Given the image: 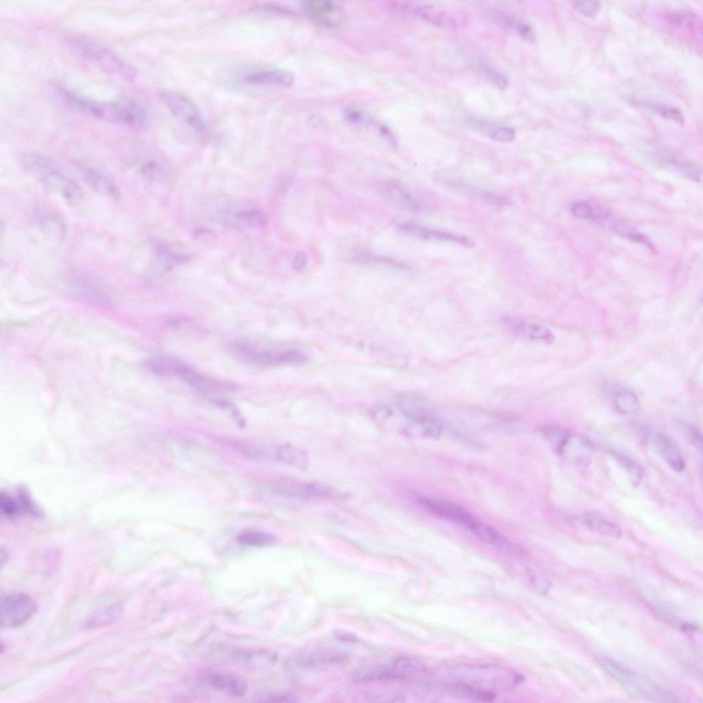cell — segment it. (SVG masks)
Returning <instances> with one entry per match:
<instances>
[{"instance_id": "6da1fadb", "label": "cell", "mask_w": 703, "mask_h": 703, "mask_svg": "<svg viewBox=\"0 0 703 703\" xmlns=\"http://www.w3.org/2000/svg\"><path fill=\"white\" fill-rule=\"evenodd\" d=\"M61 100L71 108L89 117L146 130L151 123L149 112L135 102H100L80 95L62 86L57 87Z\"/></svg>"}, {"instance_id": "7a4b0ae2", "label": "cell", "mask_w": 703, "mask_h": 703, "mask_svg": "<svg viewBox=\"0 0 703 703\" xmlns=\"http://www.w3.org/2000/svg\"><path fill=\"white\" fill-rule=\"evenodd\" d=\"M22 161L27 172L45 189L71 203L78 202L82 198L81 187L49 158L31 152L23 156Z\"/></svg>"}, {"instance_id": "3957f363", "label": "cell", "mask_w": 703, "mask_h": 703, "mask_svg": "<svg viewBox=\"0 0 703 703\" xmlns=\"http://www.w3.org/2000/svg\"><path fill=\"white\" fill-rule=\"evenodd\" d=\"M70 45L82 58L109 75L128 82L137 77L132 65L96 39L77 36L70 38Z\"/></svg>"}, {"instance_id": "277c9868", "label": "cell", "mask_w": 703, "mask_h": 703, "mask_svg": "<svg viewBox=\"0 0 703 703\" xmlns=\"http://www.w3.org/2000/svg\"><path fill=\"white\" fill-rule=\"evenodd\" d=\"M452 682L487 690H509L520 684L522 675L505 667L482 665L463 667L453 671Z\"/></svg>"}, {"instance_id": "5b68a950", "label": "cell", "mask_w": 703, "mask_h": 703, "mask_svg": "<svg viewBox=\"0 0 703 703\" xmlns=\"http://www.w3.org/2000/svg\"><path fill=\"white\" fill-rule=\"evenodd\" d=\"M147 367L157 375H174L194 388L209 393L234 389L232 384L209 378L179 360L168 356H154L146 362Z\"/></svg>"}, {"instance_id": "8992f818", "label": "cell", "mask_w": 703, "mask_h": 703, "mask_svg": "<svg viewBox=\"0 0 703 703\" xmlns=\"http://www.w3.org/2000/svg\"><path fill=\"white\" fill-rule=\"evenodd\" d=\"M598 661L610 675L641 696L658 702L676 701L671 693L638 676L616 660L602 656L598 658Z\"/></svg>"}, {"instance_id": "52a82bcc", "label": "cell", "mask_w": 703, "mask_h": 703, "mask_svg": "<svg viewBox=\"0 0 703 703\" xmlns=\"http://www.w3.org/2000/svg\"><path fill=\"white\" fill-rule=\"evenodd\" d=\"M230 352L240 360L264 365L301 363L308 357L304 352L297 349H260L244 343L233 344Z\"/></svg>"}, {"instance_id": "ba28073f", "label": "cell", "mask_w": 703, "mask_h": 703, "mask_svg": "<svg viewBox=\"0 0 703 703\" xmlns=\"http://www.w3.org/2000/svg\"><path fill=\"white\" fill-rule=\"evenodd\" d=\"M436 509L439 516L460 524L485 543L493 546L500 538L498 531L458 505L441 500L438 503Z\"/></svg>"}, {"instance_id": "9c48e42d", "label": "cell", "mask_w": 703, "mask_h": 703, "mask_svg": "<svg viewBox=\"0 0 703 703\" xmlns=\"http://www.w3.org/2000/svg\"><path fill=\"white\" fill-rule=\"evenodd\" d=\"M159 96L169 111L194 134L205 130V121L194 104L185 95L171 90H162Z\"/></svg>"}, {"instance_id": "30bf717a", "label": "cell", "mask_w": 703, "mask_h": 703, "mask_svg": "<svg viewBox=\"0 0 703 703\" xmlns=\"http://www.w3.org/2000/svg\"><path fill=\"white\" fill-rule=\"evenodd\" d=\"M36 606L27 593L13 592L4 595L0 603V621L2 627H14L27 622L34 614Z\"/></svg>"}, {"instance_id": "8fae6325", "label": "cell", "mask_w": 703, "mask_h": 703, "mask_svg": "<svg viewBox=\"0 0 703 703\" xmlns=\"http://www.w3.org/2000/svg\"><path fill=\"white\" fill-rule=\"evenodd\" d=\"M273 490L281 495L303 499L343 500L348 497L345 492L318 482L284 481L275 484Z\"/></svg>"}, {"instance_id": "7c38bea8", "label": "cell", "mask_w": 703, "mask_h": 703, "mask_svg": "<svg viewBox=\"0 0 703 703\" xmlns=\"http://www.w3.org/2000/svg\"><path fill=\"white\" fill-rule=\"evenodd\" d=\"M203 681L214 689L232 698H241L248 691V683L241 675L220 670H209L203 675Z\"/></svg>"}, {"instance_id": "4fadbf2b", "label": "cell", "mask_w": 703, "mask_h": 703, "mask_svg": "<svg viewBox=\"0 0 703 703\" xmlns=\"http://www.w3.org/2000/svg\"><path fill=\"white\" fill-rule=\"evenodd\" d=\"M396 228L404 234L419 239L451 242L469 248L475 246L474 242L465 235L432 229L413 222H402L397 224Z\"/></svg>"}, {"instance_id": "5bb4252c", "label": "cell", "mask_w": 703, "mask_h": 703, "mask_svg": "<svg viewBox=\"0 0 703 703\" xmlns=\"http://www.w3.org/2000/svg\"><path fill=\"white\" fill-rule=\"evenodd\" d=\"M306 15L314 23L326 27H334L341 22L338 8L326 0H307L301 3Z\"/></svg>"}, {"instance_id": "9a60e30c", "label": "cell", "mask_w": 703, "mask_h": 703, "mask_svg": "<svg viewBox=\"0 0 703 703\" xmlns=\"http://www.w3.org/2000/svg\"><path fill=\"white\" fill-rule=\"evenodd\" d=\"M650 443L667 465L676 472H682L686 463L680 450L667 435L655 432L649 435Z\"/></svg>"}, {"instance_id": "2e32d148", "label": "cell", "mask_w": 703, "mask_h": 703, "mask_svg": "<svg viewBox=\"0 0 703 703\" xmlns=\"http://www.w3.org/2000/svg\"><path fill=\"white\" fill-rule=\"evenodd\" d=\"M560 454L577 468L586 470L592 460V444L586 437L570 433Z\"/></svg>"}, {"instance_id": "e0dca14e", "label": "cell", "mask_w": 703, "mask_h": 703, "mask_svg": "<svg viewBox=\"0 0 703 703\" xmlns=\"http://www.w3.org/2000/svg\"><path fill=\"white\" fill-rule=\"evenodd\" d=\"M383 191L392 203L402 209L416 212L424 209L426 207L425 202L395 181L385 183Z\"/></svg>"}, {"instance_id": "ac0fdd59", "label": "cell", "mask_w": 703, "mask_h": 703, "mask_svg": "<svg viewBox=\"0 0 703 703\" xmlns=\"http://www.w3.org/2000/svg\"><path fill=\"white\" fill-rule=\"evenodd\" d=\"M82 172L88 185L97 193L113 199L121 196L119 187L104 172L97 168L86 165L82 166Z\"/></svg>"}, {"instance_id": "d6986e66", "label": "cell", "mask_w": 703, "mask_h": 703, "mask_svg": "<svg viewBox=\"0 0 703 703\" xmlns=\"http://www.w3.org/2000/svg\"><path fill=\"white\" fill-rule=\"evenodd\" d=\"M245 83L256 85H268L288 87L294 81L291 73L281 69H266L248 73L243 79Z\"/></svg>"}, {"instance_id": "ffe728a7", "label": "cell", "mask_w": 703, "mask_h": 703, "mask_svg": "<svg viewBox=\"0 0 703 703\" xmlns=\"http://www.w3.org/2000/svg\"><path fill=\"white\" fill-rule=\"evenodd\" d=\"M412 10L418 17L441 28L452 31L457 27L454 18L440 7L419 5H415Z\"/></svg>"}, {"instance_id": "44dd1931", "label": "cell", "mask_w": 703, "mask_h": 703, "mask_svg": "<svg viewBox=\"0 0 703 703\" xmlns=\"http://www.w3.org/2000/svg\"><path fill=\"white\" fill-rule=\"evenodd\" d=\"M40 229L50 238L61 241L67 235L65 221L57 214L52 211L41 212L36 216Z\"/></svg>"}, {"instance_id": "7402d4cb", "label": "cell", "mask_w": 703, "mask_h": 703, "mask_svg": "<svg viewBox=\"0 0 703 703\" xmlns=\"http://www.w3.org/2000/svg\"><path fill=\"white\" fill-rule=\"evenodd\" d=\"M580 521L588 529L603 535L618 538L622 535V531L617 525L597 513H584L580 516Z\"/></svg>"}, {"instance_id": "603a6c76", "label": "cell", "mask_w": 703, "mask_h": 703, "mask_svg": "<svg viewBox=\"0 0 703 703\" xmlns=\"http://www.w3.org/2000/svg\"><path fill=\"white\" fill-rule=\"evenodd\" d=\"M512 329L517 335L531 341L551 343L554 339L550 329L531 321H516L512 323Z\"/></svg>"}, {"instance_id": "cb8c5ba5", "label": "cell", "mask_w": 703, "mask_h": 703, "mask_svg": "<svg viewBox=\"0 0 703 703\" xmlns=\"http://www.w3.org/2000/svg\"><path fill=\"white\" fill-rule=\"evenodd\" d=\"M611 400L615 410L623 415L634 414L640 408V401L636 395L625 388L614 389Z\"/></svg>"}, {"instance_id": "d4e9b609", "label": "cell", "mask_w": 703, "mask_h": 703, "mask_svg": "<svg viewBox=\"0 0 703 703\" xmlns=\"http://www.w3.org/2000/svg\"><path fill=\"white\" fill-rule=\"evenodd\" d=\"M275 459L301 470L308 468L309 460L306 452L290 443L277 446Z\"/></svg>"}, {"instance_id": "484cf974", "label": "cell", "mask_w": 703, "mask_h": 703, "mask_svg": "<svg viewBox=\"0 0 703 703\" xmlns=\"http://www.w3.org/2000/svg\"><path fill=\"white\" fill-rule=\"evenodd\" d=\"M442 179L448 180V182H446L447 185L452 187L454 189L463 191L465 194L474 196L476 198H479L481 200L492 205H504L507 200L505 196H502L477 187L470 186L469 184H465L463 181H459L458 178H455L454 180V178L448 177L443 178Z\"/></svg>"}, {"instance_id": "4316f807", "label": "cell", "mask_w": 703, "mask_h": 703, "mask_svg": "<svg viewBox=\"0 0 703 703\" xmlns=\"http://www.w3.org/2000/svg\"><path fill=\"white\" fill-rule=\"evenodd\" d=\"M467 121L471 126L492 139L501 142H509L515 138L514 130L509 127L498 126L476 119H468Z\"/></svg>"}, {"instance_id": "83f0119b", "label": "cell", "mask_w": 703, "mask_h": 703, "mask_svg": "<svg viewBox=\"0 0 703 703\" xmlns=\"http://www.w3.org/2000/svg\"><path fill=\"white\" fill-rule=\"evenodd\" d=\"M494 17L503 27L513 31L524 40L529 42L534 41V32L527 22L503 12L495 13Z\"/></svg>"}, {"instance_id": "f1b7e54d", "label": "cell", "mask_w": 703, "mask_h": 703, "mask_svg": "<svg viewBox=\"0 0 703 703\" xmlns=\"http://www.w3.org/2000/svg\"><path fill=\"white\" fill-rule=\"evenodd\" d=\"M448 687L450 691L456 695L481 702H492L496 698L494 691L472 687L468 684L451 682Z\"/></svg>"}, {"instance_id": "f546056e", "label": "cell", "mask_w": 703, "mask_h": 703, "mask_svg": "<svg viewBox=\"0 0 703 703\" xmlns=\"http://www.w3.org/2000/svg\"><path fill=\"white\" fill-rule=\"evenodd\" d=\"M610 453L625 471L631 484L634 487L638 486L644 476V469L642 465L630 457L622 453L614 451H612Z\"/></svg>"}, {"instance_id": "4dcf8cb0", "label": "cell", "mask_w": 703, "mask_h": 703, "mask_svg": "<svg viewBox=\"0 0 703 703\" xmlns=\"http://www.w3.org/2000/svg\"><path fill=\"white\" fill-rule=\"evenodd\" d=\"M514 571L519 575L530 587L540 593H545L550 587L547 578L531 568L524 566L514 565Z\"/></svg>"}, {"instance_id": "1f68e13d", "label": "cell", "mask_w": 703, "mask_h": 703, "mask_svg": "<svg viewBox=\"0 0 703 703\" xmlns=\"http://www.w3.org/2000/svg\"><path fill=\"white\" fill-rule=\"evenodd\" d=\"M472 65L478 73L496 87L500 89L507 87L508 80L506 76L490 64L481 59L475 58L472 60Z\"/></svg>"}, {"instance_id": "d6a6232c", "label": "cell", "mask_w": 703, "mask_h": 703, "mask_svg": "<svg viewBox=\"0 0 703 703\" xmlns=\"http://www.w3.org/2000/svg\"><path fill=\"white\" fill-rule=\"evenodd\" d=\"M541 433L552 448L559 454H561L571 433L560 426L552 424L542 427Z\"/></svg>"}, {"instance_id": "836d02e7", "label": "cell", "mask_w": 703, "mask_h": 703, "mask_svg": "<svg viewBox=\"0 0 703 703\" xmlns=\"http://www.w3.org/2000/svg\"><path fill=\"white\" fill-rule=\"evenodd\" d=\"M571 213L576 217L594 221L601 220L609 215L608 212L602 208H594L592 205L585 200H579L573 203L571 206Z\"/></svg>"}, {"instance_id": "e575fe53", "label": "cell", "mask_w": 703, "mask_h": 703, "mask_svg": "<svg viewBox=\"0 0 703 703\" xmlns=\"http://www.w3.org/2000/svg\"><path fill=\"white\" fill-rule=\"evenodd\" d=\"M238 541L248 546H266L274 544L277 538L269 533L260 531H247L241 533Z\"/></svg>"}, {"instance_id": "d590c367", "label": "cell", "mask_w": 703, "mask_h": 703, "mask_svg": "<svg viewBox=\"0 0 703 703\" xmlns=\"http://www.w3.org/2000/svg\"><path fill=\"white\" fill-rule=\"evenodd\" d=\"M154 246L157 260L164 267L169 268L175 264H183L189 259L188 256L179 255L173 253L168 246L161 242H157Z\"/></svg>"}, {"instance_id": "8d00e7d4", "label": "cell", "mask_w": 703, "mask_h": 703, "mask_svg": "<svg viewBox=\"0 0 703 703\" xmlns=\"http://www.w3.org/2000/svg\"><path fill=\"white\" fill-rule=\"evenodd\" d=\"M613 231L621 236L627 238L635 242H638L646 246L650 251L653 253H656V250L654 245L649 240V239L643 233L638 232L635 229L624 224L622 222H614L612 225Z\"/></svg>"}, {"instance_id": "74e56055", "label": "cell", "mask_w": 703, "mask_h": 703, "mask_svg": "<svg viewBox=\"0 0 703 703\" xmlns=\"http://www.w3.org/2000/svg\"><path fill=\"white\" fill-rule=\"evenodd\" d=\"M233 222L240 227L258 228L266 222V217L263 212L257 209H251L240 212L233 216Z\"/></svg>"}, {"instance_id": "f35d334b", "label": "cell", "mask_w": 703, "mask_h": 703, "mask_svg": "<svg viewBox=\"0 0 703 703\" xmlns=\"http://www.w3.org/2000/svg\"><path fill=\"white\" fill-rule=\"evenodd\" d=\"M678 431L682 437L689 444L700 451L702 449V435L699 429L691 424L680 421L678 424Z\"/></svg>"}, {"instance_id": "ab89813d", "label": "cell", "mask_w": 703, "mask_h": 703, "mask_svg": "<svg viewBox=\"0 0 703 703\" xmlns=\"http://www.w3.org/2000/svg\"><path fill=\"white\" fill-rule=\"evenodd\" d=\"M121 612V607L113 605L106 607L95 613L88 621L87 626L97 627L110 623L116 619Z\"/></svg>"}, {"instance_id": "60d3db41", "label": "cell", "mask_w": 703, "mask_h": 703, "mask_svg": "<svg viewBox=\"0 0 703 703\" xmlns=\"http://www.w3.org/2000/svg\"><path fill=\"white\" fill-rule=\"evenodd\" d=\"M667 161L676 168L682 174L691 179L698 181L700 179L701 170L695 163L680 159L676 156H668Z\"/></svg>"}, {"instance_id": "b9f144b4", "label": "cell", "mask_w": 703, "mask_h": 703, "mask_svg": "<svg viewBox=\"0 0 703 703\" xmlns=\"http://www.w3.org/2000/svg\"><path fill=\"white\" fill-rule=\"evenodd\" d=\"M643 106H647L648 108L656 111L658 114L665 119L673 120L680 124L684 122L681 112L676 107L665 104L649 102L643 103Z\"/></svg>"}, {"instance_id": "7bdbcfd3", "label": "cell", "mask_w": 703, "mask_h": 703, "mask_svg": "<svg viewBox=\"0 0 703 703\" xmlns=\"http://www.w3.org/2000/svg\"><path fill=\"white\" fill-rule=\"evenodd\" d=\"M573 6L580 14L588 17H595L601 9V2L599 1H575L573 2Z\"/></svg>"}, {"instance_id": "ee69618b", "label": "cell", "mask_w": 703, "mask_h": 703, "mask_svg": "<svg viewBox=\"0 0 703 703\" xmlns=\"http://www.w3.org/2000/svg\"><path fill=\"white\" fill-rule=\"evenodd\" d=\"M253 10L262 14H268L272 15H284L289 14V12L285 8L269 3H260L255 4Z\"/></svg>"}, {"instance_id": "f6af8a7d", "label": "cell", "mask_w": 703, "mask_h": 703, "mask_svg": "<svg viewBox=\"0 0 703 703\" xmlns=\"http://www.w3.org/2000/svg\"><path fill=\"white\" fill-rule=\"evenodd\" d=\"M141 173L150 179L159 178L163 174V168L155 161L146 162L141 167Z\"/></svg>"}, {"instance_id": "bcb514c9", "label": "cell", "mask_w": 703, "mask_h": 703, "mask_svg": "<svg viewBox=\"0 0 703 703\" xmlns=\"http://www.w3.org/2000/svg\"><path fill=\"white\" fill-rule=\"evenodd\" d=\"M308 262V256L303 252L296 253L292 259V267L295 270L303 269Z\"/></svg>"}, {"instance_id": "7dc6e473", "label": "cell", "mask_w": 703, "mask_h": 703, "mask_svg": "<svg viewBox=\"0 0 703 703\" xmlns=\"http://www.w3.org/2000/svg\"><path fill=\"white\" fill-rule=\"evenodd\" d=\"M195 237L197 239L205 240V241H212L215 240V234L209 229H198L195 233Z\"/></svg>"}]
</instances>
